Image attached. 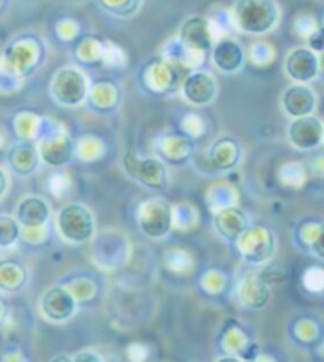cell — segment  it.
Wrapping results in <instances>:
<instances>
[{"mask_svg":"<svg viewBox=\"0 0 324 362\" xmlns=\"http://www.w3.org/2000/svg\"><path fill=\"white\" fill-rule=\"evenodd\" d=\"M233 19L241 32L266 35L279 24L280 8L275 0H236Z\"/></svg>","mask_w":324,"mask_h":362,"instance_id":"6da1fadb","label":"cell"},{"mask_svg":"<svg viewBox=\"0 0 324 362\" xmlns=\"http://www.w3.org/2000/svg\"><path fill=\"white\" fill-rule=\"evenodd\" d=\"M91 92L89 79L75 66H64L56 71L51 81V95L59 105L76 108L86 102Z\"/></svg>","mask_w":324,"mask_h":362,"instance_id":"7a4b0ae2","label":"cell"},{"mask_svg":"<svg viewBox=\"0 0 324 362\" xmlns=\"http://www.w3.org/2000/svg\"><path fill=\"white\" fill-rule=\"evenodd\" d=\"M57 230L71 244L89 243L96 234V218L83 204H66L57 214Z\"/></svg>","mask_w":324,"mask_h":362,"instance_id":"3957f363","label":"cell"},{"mask_svg":"<svg viewBox=\"0 0 324 362\" xmlns=\"http://www.w3.org/2000/svg\"><path fill=\"white\" fill-rule=\"evenodd\" d=\"M137 222L147 238H165L173 228V206L163 198H147L138 207Z\"/></svg>","mask_w":324,"mask_h":362,"instance_id":"277c9868","label":"cell"},{"mask_svg":"<svg viewBox=\"0 0 324 362\" xmlns=\"http://www.w3.org/2000/svg\"><path fill=\"white\" fill-rule=\"evenodd\" d=\"M234 244L250 264H265L275 253V238L269 228L261 225L247 226Z\"/></svg>","mask_w":324,"mask_h":362,"instance_id":"5b68a950","label":"cell"},{"mask_svg":"<svg viewBox=\"0 0 324 362\" xmlns=\"http://www.w3.org/2000/svg\"><path fill=\"white\" fill-rule=\"evenodd\" d=\"M78 299L71 288L52 286L40 300V310L46 320L52 323H65L76 312Z\"/></svg>","mask_w":324,"mask_h":362,"instance_id":"8992f818","label":"cell"},{"mask_svg":"<svg viewBox=\"0 0 324 362\" xmlns=\"http://www.w3.org/2000/svg\"><path fill=\"white\" fill-rule=\"evenodd\" d=\"M323 122L313 114L296 117L288 127L289 144L302 152L318 149L323 144Z\"/></svg>","mask_w":324,"mask_h":362,"instance_id":"52a82bcc","label":"cell"},{"mask_svg":"<svg viewBox=\"0 0 324 362\" xmlns=\"http://www.w3.org/2000/svg\"><path fill=\"white\" fill-rule=\"evenodd\" d=\"M182 95L193 106H207L217 97V81L207 71H192L184 78L180 86Z\"/></svg>","mask_w":324,"mask_h":362,"instance_id":"ba28073f","label":"cell"},{"mask_svg":"<svg viewBox=\"0 0 324 362\" xmlns=\"http://www.w3.org/2000/svg\"><path fill=\"white\" fill-rule=\"evenodd\" d=\"M285 71L294 83H312L320 75V57L310 48H294L285 60Z\"/></svg>","mask_w":324,"mask_h":362,"instance_id":"9c48e42d","label":"cell"},{"mask_svg":"<svg viewBox=\"0 0 324 362\" xmlns=\"http://www.w3.org/2000/svg\"><path fill=\"white\" fill-rule=\"evenodd\" d=\"M316 105H318L316 93L307 84L294 83L293 86L287 87L285 92L282 93L283 112L291 119L313 114Z\"/></svg>","mask_w":324,"mask_h":362,"instance_id":"30bf717a","label":"cell"},{"mask_svg":"<svg viewBox=\"0 0 324 362\" xmlns=\"http://www.w3.org/2000/svg\"><path fill=\"white\" fill-rule=\"evenodd\" d=\"M179 40L188 52H207L212 48V29L207 19L201 16L188 18L182 24Z\"/></svg>","mask_w":324,"mask_h":362,"instance_id":"8fae6325","label":"cell"},{"mask_svg":"<svg viewBox=\"0 0 324 362\" xmlns=\"http://www.w3.org/2000/svg\"><path fill=\"white\" fill-rule=\"evenodd\" d=\"M125 168L132 177L139 180L141 184L152 187V189H160L166 180L165 166L157 158H138L137 156H128L125 158Z\"/></svg>","mask_w":324,"mask_h":362,"instance_id":"7c38bea8","label":"cell"},{"mask_svg":"<svg viewBox=\"0 0 324 362\" xmlns=\"http://www.w3.org/2000/svg\"><path fill=\"white\" fill-rule=\"evenodd\" d=\"M212 64L221 73L231 75L239 71L245 62V52L239 42L233 38H221L212 46Z\"/></svg>","mask_w":324,"mask_h":362,"instance_id":"4fadbf2b","label":"cell"},{"mask_svg":"<svg viewBox=\"0 0 324 362\" xmlns=\"http://www.w3.org/2000/svg\"><path fill=\"white\" fill-rule=\"evenodd\" d=\"M51 207L42 197H25L16 207V220L25 230H38L50 220Z\"/></svg>","mask_w":324,"mask_h":362,"instance_id":"5bb4252c","label":"cell"},{"mask_svg":"<svg viewBox=\"0 0 324 362\" xmlns=\"http://www.w3.org/2000/svg\"><path fill=\"white\" fill-rule=\"evenodd\" d=\"M38 156L45 163L51 166H64L70 162L73 156L71 139L62 133H50L45 135L40 144Z\"/></svg>","mask_w":324,"mask_h":362,"instance_id":"9a60e30c","label":"cell"},{"mask_svg":"<svg viewBox=\"0 0 324 362\" xmlns=\"http://www.w3.org/2000/svg\"><path fill=\"white\" fill-rule=\"evenodd\" d=\"M214 223L215 230L219 231L220 236L225 238L226 240H231V243H236V239H238L242 231L248 226L244 214L233 206H225L221 207L220 211L215 212Z\"/></svg>","mask_w":324,"mask_h":362,"instance_id":"2e32d148","label":"cell"},{"mask_svg":"<svg viewBox=\"0 0 324 362\" xmlns=\"http://www.w3.org/2000/svg\"><path fill=\"white\" fill-rule=\"evenodd\" d=\"M239 296L247 307L261 308L269 303L271 291L265 281L258 277V274H248L241 284Z\"/></svg>","mask_w":324,"mask_h":362,"instance_id":"e0dca14e","label":"cell"},{"mask_svg":"<svg viewBox=\"0 0 324 362\" xmlns=\"http://www.w3.org/2000/svg\"><path fill=\"white\" fill-rule=\"evenodd\" d=\"M38 152L32 144H16L8 152V163L11 170L18 173L19 176H29L30 173L37 170L38 166Z\"/></svg>","mask_w":324,"mask_h":362,"instance_id":"ac0fdd59","label":"cell"},{"mask_svg":"<svg viewBox=\"0 0 324 362\" xmlns=\"http://www.w3.org/2000/svg\"><path fill=\"white\" fill-rule=\"evenodd\" d=\"M241 157L239 144L231 138H221L214 144L211 151V162L219 170H231L238 165Z\"/></svg>","mask_w":324,"mask_h":362,"instance_id":"d6986e66","label":"cell"},{"mask_svg":"<svg viewBox=\"0 0 324 362\" xmlns=\"http://www.w3.org/2000/svg\"><path fill=\"white\" fill-rule=\"evenodd\" d=\"M27 281V271L16 261H0V291L15 293L23 290Z\"/></svg>","mask_w":324,"mask_h":362,"instance_id":"ffe728a7","label":"cell"},{"mask_svg":"<svg viewBox=\"0 0 324 362\" xmlns=\"http://www.w3.org/2000/svg\"><path fill=\"white\" fill-rule=\"evenodd\" d=\"M21 225L11 216H0V249H10L21 238Z\"/></svg>","mask_w":324,"mask_h":362,"instance_id":"44dd1931","label":"cell"},{"mask_svg":"<svg viewBox=\"0 0 324 362\" xmlns=\"http://www.w3.org/2000/svg\"><path fill=\"white\" fill-rule=\"evenodd\" d=\"M106 11L120 18H128L138 11L141 0H98Z\"/></svg>","mask_w":324,"mask_h":362,"instance_id":"7402d4cb","label":"cell"},{"mask_svg":"<svg viewBox=\"0 0 324 362\" xmlns=\"http://www.w3.org/2000/svg\"><path fill=\"white\" fill-rule=\"evenodd\" d=\"M103 358L98 356L97 351L93 350H81L79 354H76L75 358H71V361H101Z\"/></svg>","mask_w":324,"mask_h":362,"instance_id":"603a6c76","label":"cell"},{"mask_svg":"<svg viewBox=\"0 0 324 362\" xmlns=\"http://www.w3.org/2000/svg\"><path fill=\"white\" fill-rule=\"evenodd\" d=\"M6 190H8V177H6V173L0 168V199L5 197Z\"/></svg>","mask_w":324,"mask_h":362,"instance_id":"cb8c5ba5","label":"cell"},{"mask_svg":"<svg viewBox=\"0 0 324 362\" xmlns=\"http://www.w3.org/2000/svg\"><path fill=\"white\" fill-rule=\"evenodd\" d=\"M4 318H5V304L0 300V323H2Z\"/></svg>","mask_w":324,"mask_h":362,"instance_id":"d4e9b609","label":"cell"},{"mask_svg":"<svg viewBox=\"0 0 324 362\" xmlns=\"http://www.w3.org/2000/svg\"><path fill=\"white\" fill-rule=\"evenodd\" d=\"M71 358H73V356H69V358H65V356H56V358H52V361H71Z\"/></svg>","mask_w":324,"mask_h":362,"instance_id":"484cf974","label":"cell"},{"mask_svg":"<svg viewBox=\"0 0 324 362\" xmlns=\"http://www.w3.org/2000/svg\"><path fill=\"white\" fill-rule=\"evenodd\" d=\"M2 143H4V139H2V138H0V146H2Z\"/></svg>","mask_w":324,"mask_h":362,"instance_id":"4316f807","label":"cell"}]
</instances>
